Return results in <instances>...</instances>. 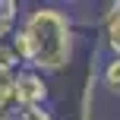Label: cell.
I'll return each instance as SVG.
<instances>
[{
  "label": "cell",
  "mask_w": 120,
  "mask_h": 120,
  "mask_svg": "<svg viewBox=\"0 0 120 120\" xmlns=\"http://www.w3.org/2000/svg\"><path fill=\"white\" fill-rule=\"evenodd\" d=\"M13 41L19 48L22 66L48 76L70 66L76 51V25L73 16L60 6H32L19 19Z\"/></svg>",
  "instance_id": "cell-1"
},
{
  "label": "cell",
  "mask_w": 120,
  "mask_h": 120,
  "mask_svg": "<svg viewBox=\"0 0 120 120\" xmlns=\"http://www.w3.org/2000/svg\"><path fill=\"white\" fill-rule=\"evenodd\" d=\"M13 85H16V108H44L51 98L48 76L29 70V66H22L13 76Z\"/></svg>",
  "instance_id": "cell-2"
},
{
  "label": "cell",
  "mask_w": 120,
  "mask_h": 120,
  "mask_svg": "<svg viewBox=\"0 0 120 120\" xmlns=\"http://www.w3.org/2000/svg\"><path fill=\"white\" fill-rule=\"evenodd\" d=\"M101 35H104V44L111 48V54L120 57V0L108 6V13L101 16Z\"/></svg>",
  "instance_id": "cell-3"
},
{
  "label": "cell",
  "mask_w": 120,
  "mask_h": 120,
  "mask_svg": "<svg viewBox=\"0 0 120 120\" xmlns=\"http://www.w3.org/2000/svg\"><path fill=\"white\" fill-rule=\"evenodd\" d=\"M19 3L16 0H0V41L10 38L13 32L19 29Z\"/></svg>",
  "instance_id": "cell-4"
},
{
  "label": "cell",
  "mask_w": 120,
  "mask_h": 120,
  "mask_svg": "<svg viewBox=\"0 0 120 120\" xmlns=\"http://www.w3.org/2000/svg\"><path fill=\"white\" fill-rule=\"evenodd\" d=\"M98 79H101V85L108 92H114V95H120V57L111 54L108 60H104L101 73H98Z\"/></svg>",
  "instance_id": "cell-5"
},
{
  "label": "cell",
  "mask_w": 120,
  "mask_h": 120,
  "mask_svg": "<svg viewBox=\"0 0 120 120\" xmlns=\"http://www.w3.org/2000/svg\"><path fill=\"white\" fill-rule=\"evenodd\" d=\"M19 120H54V111L44 108H19Z\"/></svg>",
  "instance_id": "cell-6"
}]
</instances>
